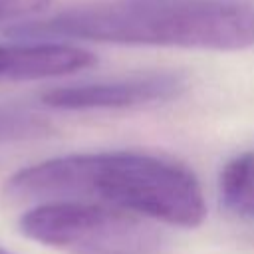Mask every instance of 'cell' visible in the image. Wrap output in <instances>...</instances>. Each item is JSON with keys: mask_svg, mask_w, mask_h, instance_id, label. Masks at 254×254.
<instances>
[{"mask_svg": "<svg viewBox=\"0 0 254 254\" xmlns=\"http://www.w3.org/2000/svg\"><path fill=\"white\" fill-rule=\"evenodd\" d=\"M6 192L20 200H85L119 206L181 228L206 216L194 173L185 165L135 151L54 157L16 171Z\"/></svg>", "mask_w": 254, "mask_h": 254, "instance_id": "cell-1", "label": "cell"}, {"mask_svg": "<svg viewBox=\"0 0 254 254\" xmlns=\"http://www.w3.org/2000/svg\"><path fill=\"white\" fill-rule=\"evenodd\" d=\"M6 36L236 52L254 46V8L240 0H105L10 26Z\"/></svg>", "mask_w": 254, "mask_h": 254, "instance_id": "cell-2", "label": "cell"}, {"mask_svg": "<svg viewBox=\"0 0 254 254\" xmlns=\"http://www.w3.org/2000/svg\"><path fill=\"white\" fill-rule=\"evenodd\" d=\"M0 254H12V252H8V250H4V248H0Z\"/></svg>", "mask_w": 254, "mask_h": 254, "instance_id": "cell-9", "label": "cell"}, {"mask_svg": "<svg viewBox=\"0 0 254 254\" xmlns=\"http://www.w3.org/2000/svg\"><path fill=\"white\" fill-rule=\"evenodd\" d=\"M218 194L232 214L254 218V151H244L222 167Z\"/></svg>", "mask_w": 254, "mask_h": 254, "instance_id": "cell-6", "label": "cell"}, {"mask_svg": "<svg viewBox=\"0 0 254 254\" xmlns=\"http://www.w3.org/2000/svg\"><path fill=\"white\" fill-rule=\"evenodd\" d=\"M95 56L83 48L52 40H20L0 44V79L28 81L69 75L95 64Z\"/></svg>", "mask_w": 254, "mask_h": 254, "instance_id": "cell-5", "label": "cell"}, {"mask_svg": "<svg viewBox=\"0 0 254 254\" xmlns=\"http://www.w3.org/2000/svg\"><path fill=\"white\" fill-rule=\"evenodd\" d=\"M187 89V77L177 71L139 73L109 81L54 87L42 93V103L54 109H125L163 103Z\"/></svg>", "mask_w": 254, "mask_h": 254, "instance_id": "cell-4", "label": "cell"}, {"mask_svg": "<svg viewBox=\"0 0 254 254\" xmlns=\"http://www.w3.org/2000/svg\"><path fill=\"white\" fill-rule=\"evenodd\" d=\"M137 212L85 200H48L20 216L28 238L69 254H159L163 232Z\"/></svg>", "mask_w": 254, "mask_h": 254, "instance_id": "cell-3", "label": "cell"}, {"mask_svg": "<svg viewBox=\"0 0 254 254\" xmlns=\"http://www.w3.org/2000/svg\"><path fill=\"white\" fill-rule=\"evenodd\" d=\"M50 131V123L40 115L16 109H0V141H28L44 137Z\"/></svg>", "mask_w": 254, "mask_h": 254, "instance_id": "cell-7", "label": "cell"}, {"mask_svg": "<svg viewBox=\"0 0 254 254\" xmlns=\"http://www.w3.org/2000/svg\"><path fill=\"white\" fill-rule=\"evenodd\" d=\"M52 0H0V22H12L46 10Z\"/></svg>", "mask_w": 254, "mask_h": 254, "instance_id": "cell-8", "label": "cell"}]
</instances>
